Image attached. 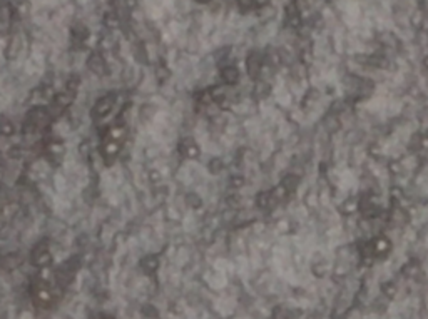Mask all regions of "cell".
<instances>
[{"instance_id": "1", "label": "cell", "mask_w": 428, "mask_h": 319, "mask_svg": "<svg viewBox=\"0 0 428 319\" xmlns=\"http://www.w3.org/2000/svg\"><path fill=\"white\" fill-rule=\"evenodd\" d=\"M318 124L321 125V129L326 131L331 137L338 136L341 131H343V127H341V120H340V115L331 112V110H326V112L319 117Z\"/></svg>"}, {"instance_id": "2", "label": "cell", "mask_w": 428, "mask_h": 319, "mask_svg": "<svg viewBox=\"0 0 428 319\" xmlns=\"http://www.w3.org/2000/svg\"><path fill=\"white\" fill-rule=\"evenodd\" d=\"M34 301H35V304H39L42 307H47V306L52 304V302H54V292L49 288V284L40 283V284L35 286V289H34Z\"/></svg>"}, {"instance_id": "3", "label": "cell", "mask_w": 428, "mask_h": 319, "mask_svg": "<svg viewBox=\"0 0 428 319\" xmlns=\"http://www.w3.org/2000/svg\"><path fill=\"white\" fill-rule=\"evenodd\" d=\"M114 100H116L114 95H105V97H102L97 104H95L94 114L97 115V117H100V119L105 117V115H109L112 107H114Z\"/></svg>"}, {"instance_id": "4", "label": "cell", "mask_w": 428, "mask_h": 319, "mask_svg": "<svg viewBox=\"0 0 428 319\" xmlns=\"http://www.w3.org/2000/svg\"><path fill=\"white\" fill-rule=\"evenodd\" d=\"M121 151V142L119 141H112V139H105L102 147H100V152H102V156L105 161H111V159H114L117 154H119Z\"/></svg>"}, {"instance_id": "5", "label": "cell", "mask_w": 428, "mask_h": 319, "mask_svg": "<svg viewBox=\"0 0 428 319\" xmlns=\"http://www.w3.org/2000/svg\"><path fill=\"white\" fill-rule=\"evenodd\" d=\"M32 261H34L35 266H39V268H45L47 264H50L52 256H50L49 249H47L45 246H39L35 249L34 256H32Z\"/></svg>"}, {"instance_id": "6", "label": "cell", "mask_w": 428, "mask_h": 319, "mask_svg": "<svg viewBox=\"0 0 428 319\" xmlns=\"http://www.w3.org/2000/svg\"><path fill=\"white\" fill-rule=\"evenodd\" d=\"M181 152H183L186 157H197L199 156V147H197L194 141L186 139L183 141V144H181Z\"/></svg>"}, {"instance_id": "7", "label": "cell", "mask_w": 428, "mask_h": 319, "mask_svg": "<svg viewBox=\"0 0 428 319\" xmlns=\"http://www.w3.org/2000/svg\"><path fill=\"white\" fill-rule=\"evenodd\" d=\"M221 76L224 79V82L226 84H236L239 81V71L236 67L229 66V67H224L221 71Z\"/></svg>"}, {"instance_id": "8", "label": "cell", "mask_w": 428, "mask_h": 319, "mask_svg": "<svg viewBox=\"0 0 428 319\" xmlns=\"http://www.w3.org/2000/svg\"><path fill=\"white\" fill-rule=\"evenodd\" d=\"M293 311L286 306H278L275 311H273V317L271 319H293Z\"/></svg>"}, {"instance_id": "9", "label": "cell", "mask_w": 428, "mask_h": 319, "mask_svg": "<svg viewBox=\"0 0 428 319\" xmlns=\"http://www.w3.org/2000/svg\"><path fill=\"white\" fill-rule=\"evenodd\" d=\"M14 131H15V127H14V124L9 119L7 120H5V119L0 120V134H2V136H12Z\"/></svg>"}, {"instance_id": "10", "label": "cell", "mask_w": 428, "mask_h": 319, "mask_svg": "<svg viewBox=\"0 0 428 319\" xmlns=\"http://www.w3.org/2000/svg\"><path fill=\"white\" fill-rule=\"evenodd\" d=\"M99 319H114V317H112V316H100Z\"/></svg>"}, {"instance_id": "11", "label": "cell", "mask_w": 428, "mask_h": 319, "mask_svg": "<svg viewBox=\"0 0 428 319\" xmlns=\"http://www.w3.org/2000/svg\"><path fill=\"white\" fill-rule=\"evenodd\" d=\"M199 2H207V0H199Z\"/></svg>"}]
</instances>
